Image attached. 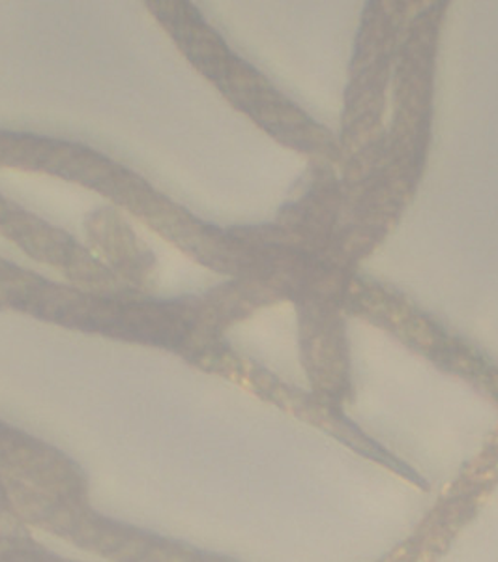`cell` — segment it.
<instances>
[{
	"mask_svg": "<svg viewBox=\"0 0 498 562\" xmlns=\"http://www.w3.org/2000/svg\"><path fill=\"white\" fill-rule=\"evenodd\" d=\"M87 227L92 243L102 249L103 256L115 267L116 274L132 283L147 280L148 269L152 267L150 254L115 212L109 209L98 212L90 217Z\"/></svg>",
	"mask_w": 498,
	"mask_h": 562,
	"instance_id": "cell-1",
	"label": "cell"
},
{
	"mask_svg": "<svg viewBox=\"0 0 498 562\" xmlns=\"http://www.w3.org/2000/svg\"><path fill=\"white\" fill-rule=\"evenodd\" d=\"M2 235L20 244L29 256L65 269L70 261L76 244L63 231L53 229L36 217L26 216L18 209L7 224L0 225Z\"/></svg>",
	"mask_w": 498,
	"mask_h": 562,
	"instance_id": "cell-2",
	"label": "cell"
},
{
	"mask_svg": "<svg viewBox=\"0 0 498 562\" xmlns=\"http://www.w3.org/2000/svg\"><path fill=\"white\" fill-rule=\"evenodd\" d=\"M65 270L71 280H76L84 288L94 289L98 293H115L116 289L121 288V283L116 280L118 276L111 274L103 265L79 246L73 249Z\"/></svg>",
	"mask_w": 498,
	"mask_h": 562,
	"instance_id": "cell-3",
	"label": "cell"
}]
</instances>
